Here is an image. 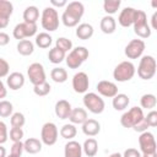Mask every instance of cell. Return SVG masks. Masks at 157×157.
Segmentation results:
<instances>
[{"instance_id": "39", "label": "cell", "mask_w": 157, "mask_h": 157, "mask_svg": "<svg viewBox=\"0 0 157 157\" xmlns=\"http://www.w3.org/2000/svg\"><path fill=\"white\" fill-rule=\"evenodd\" d=\"M50 90H52V87H50V85H49L47 81L43 82V83H40V85L33 86V92H34L37 96H39V97L47 96V94L50 92Z\"/></svg>"}, {"instance_id": "10", "label": "cell", "mask_w": 157, "mask_h": 157, "mask_svg": "<svg viewBox=\"0 0 157 157\" xmlns=\"http://www.w3.org/2000/svg\"><path fill=\"white\" fill-rule=\"evenodd\" d=\"M145 42L142 39H131L125 47V55L129 59H139L145 52Z\"/></svg>"}, {"instance_id": "36", "label": "cell", "mask_w": 157, "mask_h": 157, "mask_svg": "<svg viewBox=\"0 0 157 157\" xmlns=\"http://www.w3.org/2000/svg\"><path fill=\"white\" fill-rule=\"evenodd\" d=\"M55 47L60 50H63L64 53H67V52H71L72 49V42L65 37H60L56 39L55 42Z\"/></svg>"}, {"instance_id": "7", "label": "cell", "mask_w": 157, "mask_h": 157, "mask_svg": "<svg viewBox=\"0 0 157 157\" xmlns=\"http://www.w3.org/2000/svg\"><path fill=\"white\" fill-rule=\"evenodd\" d=\"M58 135H59V130H58L56 125L52 121H48L42 126L40 141H42V144H44L47 146H53L58 141Z\"/></svg>"}, {"instance_id": "11", "label": "cell", "mask_w": 157, "mask_h": 157, "mask_svg": "<svg viewBox=\"0 0 157 157\" xmlns=\"http://www.w3.org/2000/svg\"><path fill=\"white\" fill-rule=\"evenodd\" d=\"M139 145H140V150L142 153H152V152H156L157 150L155 136L150 131H144L140 134Z\"/></svg>"}, {"instance_id": "23", "label": "cell", "mask_w": 157, "mask_h": 157, "mask_svg": "<svg viewBox=\"0 0 157 157\" xmlns=\"http://www.w3.org/2000/svg\"><path fill=\"white\" fill-rule=\"evenodd\" d=\"M82 152L87 156V157H94L98 152V142L96 139L90 137L87 140H85L83 145H82Z\"/></svg>"}, {"instance_id": "3", "label": "cell", "mask_w": 157, "mask_h": 157, "mask_svg": "<svg viewBox=\"0 0 157 157\" xmlns=\"http://www.w3.org/2000/svg\"><path fill=\"white\" fill-rule=\"evenodd\" d=\"M135 71V65L131 61H121L115 66L113 71V77L118 82H126L134 77Z\"/></svg>"}, {"instance_id": "6", "label": "cell", "mask_w": 157, "mask_h": 157, "mask_svg": "<svg viewBox=\"0 0 157 157\" xmlns=\"http://www.w3.org/2000/svg\"><path fill=\"white\" fill-rule=\"evenodd\" d=\"M144 112H142V108L140 107H132L130 108L128 112H125L121 117H120V124L126 128V129H130V128H134L137 123H140L142 119H144Z\"/></svg>"}, {"instance_id": "41", "label": "cell", "mask_w": 157, "mask_h": 157, "mask_svg": "<svg viewBox=\"0 0 157 157\" xmlns=\"http://www.w3.org/2000/svg\"><path fill=\"white\" fill-rule=\"evenodd\" d=\"M144 119L147 123L148 128H156L157 126V112L156 110L152 109L151 112H148L147 115L144 117Z\"/></svg>"}, {"instance_id": "28", "label": "cell", "mask_w": 157, "mask_h": 157, "mask_svg": "<svg viewBox=\"0 0 157 157\" xmlns=\"http://www.w3.org/2000/svg\"><path fill=\"white\" fill-rule=\"evenodd\" d=\"M52 42H53V38H52V36H50L49 33H47V32H40V33H38V34L36 36V44H37L39 48H42V49L49 48L50 44H52Z\"/></svg>"}, {"instance_id": "54", "label": "cell", "mask_w": 157, "mask_h": 157, "mask_svg": "<svg viewBox=\"0 0 157 157\" xmlns=\"http://www.w3.org/2000/svg\"><path fill=\"white\" fill-rule=\"evenodd\" d=\"M107 157H121V155H120L119 152H114V153H112V155H109V156H107Z\"/></svg>"}, {"instance_id": "31", "label": "cell", "mask_w": 157, "mask_h": 157, "mask_svg": "<svg viewBox=\"0 0 157 157\" xmlns=\"http://www.w3.org/2000/svg\"><path fill=\"white\" fill-rule=\"evenodd\" d=\"M140 104H141V108H145V109H153L157 104V99H156V96L152 94V93H146L144 94L141 98H140Z\"/></svg>"}, {"instance_id": "20", "label": "cell", "mask_w": 157, "mask_h": 157, "mask_svg": "<svg viewBox=\"0 0 157 157\" xmlns=\"http://www.w3.org/2000/svg\"><path fill=\"white\" fill-rule=\"evenodd\" d=\"M99 27H101V31L105 34H112L115 32V28H117V22H115V18L113 16H104L102 17L101 20V23H99Z\"/></svg>"}, {"instance_id": "13", "label": "cell", "mask_w": 157, "mask_h": 157, "mask_svg": "<svg viewBox=\"0 0 157 157\" xmlns=\"http://www.w3.org/2000/svg\"><path fill=\"white\" fill-rule=\"evenodd\" d=\"M98 93L103 97H108V98H113L114 96L118 94V86L112 82V81H107V80H102L97 83L96 86Z\"/></svg>"}, {"instance_id": "4", "label": "cell", "mask_w": 157, "mask_h": 157, "mask_svg": "<svg viewBox=\"0 0 157 157\" xmlns=\"http://www.w3.org/2000/svg\"><path fill=\"white\" fill-rule=\"evenodd\" d=\"M42 27L48 32H54L59 27V13L54 7H45L40 17Z\"/></svg>"}, {"instance_id": "16", "label": "cell", "mask_w": 157, "mask_h": 157, "mask_svg": "<svg viewBox=\"0 0 157 157\" xmlns=\"http://www.w3.org/2000/svg\"><path fill=\"white\" fill-rule=\"evenodd\" d=\"M71 104L66 99H60L55 103V115L59 119H69L70 113H71Z\"/></svg>"}, {"instance_id": "40", "label": "cell", "mask_w": 157, "mask_h": 157, "mask_svg": "<svg viewBox=\"0 0 157 157\" xmlns=\"http://www.w3.org/2000/svg\"><path fill=\"white\" fill-rule=\"evenodd\" d=\"M61 21H63V23H64L66 27H76V26L78 25V22H80L78 18H76V17L69 15V13L65 12V11H64L63 15H61Z\"/></svg>"}, {"instance_id": "29", "label": "cell", "mask_w": 157, "mask_h": 157, "mask_svg": "<svg viewBox=\"0 0 157 157\" xmlns=\"http://www.w3.org/2000/svg\"><path fill=\"white\" fill-rule=\"evenodd\" d=\"M50 77L56 83H63L67 80V71L64 67H54L50 71Z\"/></svg>"}, {"instance_id": "24", "label": "cell", "mask_w": 157, "mask_h": 157, "mask_svg": "<svg viewBox=\"0 0 157 157\" xmlns=\"http://www.w3.org/2000/svg\"><path fill=\"white\" fill-rule=\"evenodd\" d=\"M93 27L90 23H80L76 28V37L81 40L90 39L93 36Z\"/></svg>"}, {"instance_id": "55", "label": "cell", "mask_w": 157, "mask_h": 157, "mask_svg": "<svg viewBox=\"0 0 157 157\" xmlns=\"http://www.w3.org/2000/svg\"><path fill=\"white\" fill-rule=\"evenodd\" d=\"M6 157H21V156H15V155H11V153H10V155L6 156Z\"/></svg>"}, {"instance_id": "53", "label": "cell", "mask_w": 157, "mask_h": 157, "mask_svg": "<svg viewBox=\"0 0 157 157\" xmlns=\"http://www.w3.org/2000/svg\"><path fill=\"white\" fill-rule=\"evenodd\" d=\"M141 157H157V152H152V153H142Z\"/></svg>"}, {"instance_id": "51", "label": "cell", "mask_w": 157, "mask_h": 157, "mask_svg": "<svg viewBox=\"0 0 157 157\" xmlns=\"http://www.w3.org/2000/svg\"><path fill=\"white\" fill-rule=\"evenodd\" d=\"M156 18H157V12H153L152 17H151V22H152V28L153 29H157V23H156Z\"/></svg>"}, {"instance_id": "21", "label": "cell", "mask_w": 157, "mask_h": 157, "mask_svg": "<svg viewBox=\"0 0 157 157\" xmlns=\"http://www.w3.org/2000/svg\"><path fill=\"white\" fill-rule=\"evenodd\" d=\"M88 119L87 117V112L86 109L83 108H74L71 109V113H70V117H69V120L71 121V124H83L86 120Z\"/></svg>"}, {"instance_id": "5", "label": "cell", "mask_w": 157, "mask_h": 157, "mask_svg": "<svg viewBox=\"0 0 157 157\" xmlns=\"http://www.w3.org/2000/svg\"><path fill=\"white\" fill-rule=\"evenodd\" d=\"M83 105L93 114H101L104 110L105 103L103 101V98H101V96H98L94 92H88L85 93L83 96Z\"/></svg>"}, {"instance_id": "8", "label": "cell", "mask_w": 157, "mask_h": 157, "mask_svg": "<svg viewBox=\"0 0 157 157\" xmlns=\"http://www.w3.org/2000/svg\"><path fill=\"white\" fill-rule=\"evenodd\" d=\"M37 23H27V22H21L17 23L12 31V36L15 39L22 40L25 38H29L37 33Z\"/></svg>"}, {"instance_id": "30", "label": "cell", "mask_w": 157, "mask_h": 157, "mask_svg": "<svg viewBox=\"0 0 157 157\" xmlns=\"http://www.w3.org/2000/svg\"><path fill=\"white\" fill-rule=\"evenodd\" d=\"M65 56H66V53H64L63 50L58 49L56 47L52 48V49L49 50V53H48V59H49V61L53 63V64H60V63L65 59Z\"/></svg>"}, {"instance_id": "22", "label": "cell", "mask_w": 157, "mask_h": 157, "mask_svg": "<svg viewBox=\"0 0 157 157\" xmlns=\"http://www.w3.org/2000/svg\"><path fill=\"white\" fill-rule=\"evenodd\" d=\"M23 151L31 155H36L42 151V141L36 137H29L23 142Z\"/></svg>"}, {"instance_id": "44", "label": "cell", "mask_w": 157, "mask_h": 157, "mask_svg": "<svg viewBox=\"0 0 157 157\" xmlns=\"http://www.w3.org/2000/svg\"><path fill=\"white\" fill-rule=\"evenodd\" d=\"M22 152H23V142L22 141H17V142H13L12 146H11V155H15V156H22Z\"/></svg>"}, {"instance_id": "17", "label": "cell", "mask_w": 157, "mask_h": 157, "mask_svg": "<svg viewBox=\"0 0 157 157\" xmlns=\"http://www.w3.org/2000/svg\"><path fill=\"white\" fill-rule=\"evenodd\" d=\"M99 131H101V124L96 119H87L82 124V132L86 136L93 137V136L98 135Z\"/></svg>"}, {"instance_id": "2", "label": "cell", "mask_w": 157, "mask_h": 157, "mask_svg": "<svg viewBox=\"0 0 157 157\" xmlns=\"http://www.w3.org/2000/svg\"><path fill=\"white\" fill-rule=\"evenodd\" d=\"M88 55L90 53L86 47H76L71 49V52H69V54L65 56L66 65L70 69H78L82 65V63L88 59Z\"/></svg>"}, {"instance_id": "46", "label": "cell", "mask_w": 157, "mask_h": 157, "mask_svg": "<svg viewBox=\"0 0 157 157\" xmlns=\"http://www.w3.org/2000/svg\"><path fill=\"white\" fill-rule=\"evenodd\" d=\"M121 157H141V153L136 148H126Z\"/></svg>"}, {"instance_id": "37", "label": "cell", "mask_w": 157, "mask_h": 157, "mask_svg": "<svg viewBox=\"0 0 157 157\" xmlns=\"http://www.w3.org/2000/svg\"><path fill=\"white\" fill-rule=\"evenodd\" d=\"M10 123H11L12 128H22L26 123V118L22 113L16 112L10 117Z\"/></svg>"}, {"instance_id": "25", "label": "cell", "mask_w": 157, "mask_h": 157, "mask_svg": "<svg viewBox=\"0 0 157 157\" xmlns=\"http://www.w3.org/2000/svg\"><path fill=\"white\" fill-rule=\"evenodd\" d=\"M129 103H130V98L125 93H118L117 96L113 97V101H112L113 108L115 110H124L125 108H128Z\"/></svg>"}, {"instance_id": "12", "label": "cell", "mask_w": 157, "mask_h": 157, "mask_svg": "<svg viewBox=\"0 0 157 157\" xmlns=\"http://www.w3.org/2000/svg\"><path fill=\"white\" fill-rule=\"evenodd\" d=\"M90 86V80L86 72L78 71L72 77V88L76 93H86Z\"/></svg>"}, {"instance_id": "47", "label": "cell", "mask_w": 157, "mask_h": 157, "mask_svg": "<svg viewBox=\"0 0 157 157\" xmlns=\"http://www.w3.org/2000/svg\"><path fill=\"white\" fill-rule=\"evenodd\" d=\"M147 128H148V125H147V123L145 121V119H142L140 123H137L132 129L135 130V131H137V132H144V131H147Z\"/></svg>"}, {"instance_id": "26", "label": "cell", "mask_w": 157, "mask_h": 157, "mask_svg": "<svg viewBox=\"0 0 157 157\" xmlns=\"http://www.w3.org/2000/svg\"><path fill=\"white\" fill-rule=\"evenodd\" d=\"M39 18V10L37 6H27L23 11V22L27 23H37Z\"/></svg>"}, {"instance_id": "48", "label": "cell", "mask_w": 157, "mask_h": 157, "mask_svg": "<svg viewBox=\"0 0 157 157\" xmlns=\"http://www.w3.org/2000/svg\"><path fill=\"white\" fill-rule=\"evenodd\" d=\"M10 42V36L5 32H0V47L7 45Z\"/></svg>"}, {"instance_id": "50", "label": "cell", "mask_w": 157, "mask_h": 157, "mask_svg": "<svg viewBox=\"0 0 157 157\" xmlns=\"http://www.w3.org/2000/svg\"><path fill=\"white\" fill-rule=\"evenodd\" d=\"M50 4L53 6H58V7H63V6H66L67 2L66 0H60V1H56V0H50Z\"/></svg>"}, {"instance_id": "38", "label": "cell", "mask_w": 157, "mask_h": 157, "mask_svg": "<svg viewBox=\"0 0 157 157\" xmlns=\"http://www.w3.org/2000/svg\"><path fill=\"white\" fill-rule=\"evenodd\" d=\"M12 103L9 101H0V117L1 118H7L10 115H12Z\"/></svg>"}, {"instance_id": "27", "label": "cell", "mask_w": 157, "mask_h": 157, "mask_svg": "<svg viewBox=\"0 0 157 157\" xmlns=\"http://www.w3.org/2000/svg\"><path fill=\"white\" fill-rule=\"evenodd\" d=\"M17 52L23 56H28L34 52V44L29 39H22L17 43Z\"/></svg>"}, {"instance_id": "52", "label": "cell", "mask_w": 157, "mask_h": 157, "mask_svg": "<svg viewBox=\"0 0 157 157\" xmlns=\"http://www.w3.org/2000/svg\"><path fill=\"white\" fill-rule=\"evenodd\" d=\"M0 157H6V148L0 145Z\"/></svg>"}, {"instance_id": "19", "label": "cell", "mask_w": 157, "mask_h": 157, "mask_svg": "<svg viewBox=\"0 0 157 157\" xmlns=\"http://www.w3.org/2000/svg\"><path fill=\"white\" fill-rule=\"evenodd\" d=\"M65 12H67L69 15L81 20V17L85 13V6L82 2L80 1H71L65 6Z\"/></svg>"}, {"instance_id": "45", "label": "cell", "mask_w": 157, "mask_h": 157, "mask_svg": "<svg viewBox=\"0 0 157 157\" xmlns=\"http://www.w3.org/2000/svg\"><path fill=\"white\" fill-rule=\"evenodd\" d=\"M7 137H9V134H7V126L4 121L0 120V145L5 144L7 141Z\"/></svg>"}, {"instance_id": "32", "label": "cell", "mask_w": 157, "mask_h": 157, "mask_svg": "<svg viewBox=\"0 0 157 157\" xmlns=\"http://www.w3.org/2000/svg\"><path fill=\"white\" fill-rule=\"evenodd\" d=\"M77 134V129L74 124H65L60 129V136L66 140H72Z\"/></svg>"}, {"instance_id": "34", "label": "cell", "mask_w": 157, "mask_h": 157, "mask_svg": "<svg viewBox=\"0 0 157 157\" xmlns=\"http://www.w3.org/2000/svg\"><path fill=\"white\" fill-rule=\"evenodd\" d=\"M120 4H121L120 0H104V2H103V10L109 16H112L113 13H115L119 10Z\"/></svg>"}, {"instance_id": "35", "label": "cell", "mask_w": 157, "mask_h": 157, "mask_svg": "<svg viewBox=\"0 0 157 157\" xmlns=\"http://www.w3.org/2000/svg\"><path fill=\"white\" fill-rule=\"evenodd\" d=\"M134 32L137 37L145 39V38H148L151 36V27H150L148 23L140 25V26H134Z\"/></svg>"}, {"instance_id": "43", "label": "cell", "mask_w": 157, "mask_h": 157, "mask_svg": "<svg viewBox=\"0 0 157 157\" xmlns=\"http://www.w3.org/2000/svg\"><path fill=\"white\" fill-rule=\"evenodd\" d=\"M9 71H10V65H9V63H7L4 58H0V78L9 76Z\"/></svg>"}, {"instance_id": "1", "label": "cell", "mask_w": 157, "mask_h": 157, "mask_svg": "<svg viewBox=\"0 0 157 157\" xmlns=\"http://www.w3.org/2000/svg\"><path fill=\"white\" fill-rule=\"evenodd\" d=\"M156 59L152 55H142L137 66V75L142 80H151L156 74Z\"/></svg>"}, {"instance_id": "49", "label": "cell", "mask_w": 157, "mask_h": 157, "mask_svg": "<svg viewBox=\"0 0 157 157\" xmlns=\"http://www.w3.org/2000/svg\"><path fill=\"white\" fill-rule=\"evenodd\" d=\"M6 94H7V90H6L5 85H4V82L0 80V99L1 98H5Z\"/></svg>"}, {"instance_id": "15", "label": "cell", "mask_w": 157, "mask_h": 157, "mask_svg": "<svg viewBox=\"0 0 157 157\" xmlns=\"http://www.w3.org/2000/svg\"><path fill=\"white\" fill-rule=\"evenodd\" d=\"M6 83H7L10 90L17 91V90L23 87V85H25V76H23V74L17 72V71L11 72L7 76V78H6Z\"/></svg>"}, {"instance_id": "9", "label": "cell", "mask_w": 157, "mask_h": 157, "mask_svg": "<svg viewBox=\"0 0 157 157\" xmlns=\"http://www.w3.org/2000/svg\"><path fill=\"white\" fill-rule=\"evenodd\" d=\"M27 75H28V78L33 86L45 82V71H44L43 65L39 63L31 64L27 69Z\"/></svg>"}, {"instance_id": "33", "label": "cell", "mask_w": 157, "mask_h": 157, "mask_svg": "<svg viewBox=\"0 0 157 157\" xmlns=\"http://www.w3.org/2000/svg\"><path fill=\"white\" fill-rule=\"evenodd\" d=\"M12 11H13L12 2H10L7 0H0V17L1 18L10 20V16L12 15Z\"/></svg>"}, {"instance_id": "14", "label": "cell", "mask_w": 157, "mask_h": 157, "mask_svg": "<svg viewBox=\"0 0 157 157\" xmlns=\"http://www.w3.org/2000/svg\"><path fill=\"white\" fill-rule=\"evenodd\" d=\"M135 15H136V10L134 7H125L120 11L119 17H118V22L121 27H130L134 23L135 20Z\"/></svg>"}, {"instance_id": "18", "label": "cell", "mask_w": 157, "mask_h": 157, "mask_svg": "<svg viewBox=\"0 0 157 157\" xmlns=\"http://www.w3.org/2000/svg\"><path fill=\"white\" fill-rule=\"evenodd\" d=\"M64 157H82V146L77 141L69 140L64 147Z\"/></svg>"}, {"instance_id": "42", "label": "cell", "mask_w": 157, "mask_h": 157, "mask_svg": "<svg viewBox=\"0 0 157 157\" xmlns=\"http://www.w3.org/2000/svg\"><path fill=\"white\" fill-rule=\"evenodd\" d=\"M22 137H23V130H22V128H11V130H10V139L13 142L21 141Z\"/></svg>"}]
</instances>
